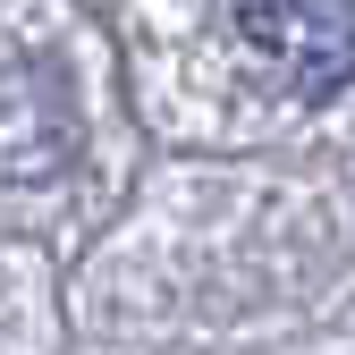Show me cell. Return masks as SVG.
Wrapping results in <instances>:
<instances>
[{
	"label": "cell",
	"instance_id": "obj_1",
	"mask_svg": "<svg viewBox=\"0 0 355 355\" xmlns=\"http://www.w3.org/2000/svg\"><path fill=\"white\" fill-rule=\"evenodd\" d=\"M237 34L262 42L304 102H330L355 85V9L347 0H296V9H237Z\"/></svg>",
	"mask_w": 355,
	"mask_h": 355
}]
</instances>
